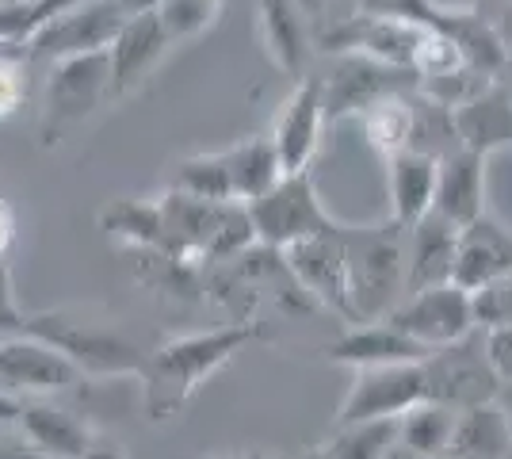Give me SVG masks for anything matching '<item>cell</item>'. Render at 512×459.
<instances>
[{
  "mask_svg": "<svg viewBox=\"0 0 512 459\" xmlns=\"http://www.w3.org/2000/svg\"><path fill=\"white\" fill-rule=\"evenodd\" d=\"M325 127H329L325 123V88H321V77L306 73L283 100L272 134H268L276 146L279 165H283V176L310 173V161L318 153Z\"/></svg>",
  "mask_w": 512,
  "mask_h": 459,
  "instance_id": "12",
  "label": "cell"
},
{
  "mask_svg": "<svg viewBox=\"0 0 512 459\" xmlns=\"http://www.w3.org/2000/svg\"><path fill=\"white\" fill-rule=\"evenodd\" d=\"M161 4H165V0H115V8H119L127 20H134V16H150V12H161Z\"/></svg>",
  "mask_w": 512,
  "mask_h": 459,
  "instance_id": "39",
  "label": "cell"
},
{
  "mask_svg": "<svg viewBox=\"0 0 512 459\" xmlns=\"http://www.w3.org/2000/svg\"><path fill=\"white\" fill-rule=\"evenodd\" d=\"M27 333V310L16 303V284H12V268L0 261V337H16Z\"/></svg>",
  "mask_w": 512,
  "mask_h": 459,
  "instance_id": "35",
  "label": "cell"
},
{
  "mask_svg": "<svg viewBox=\"0 0 512 459\" xmlns=\"http://www.w3.org/2000/svg\"><path fill=\"white\" fill-rule=\"evenodd\" d=\"M428 356V349H421L417 341H409L402 329H394L390 322H360L348 326L325 345V360L329 364H344L352 372L360 368H386V364H421Z\"/></svg>",
  "mask_w": 512,
  "mask_h": 459,
  "instance_id": "17",
  "label": "cell"
},
{
  "mask_svg": "<svg viewBox=\"0 0 512 459\" xmlns=\"http://www.w3.org/2000/svg\"><path fill=\"white\" fill-rule=\"evenodd\" d=\"M390 459H413V456H406L402 448H394V452H390Z\"/></svg>",
  "mask_w": 512,
  "mask_h": 459,
  "instance_id": "45",
  "label": "cell"
},
{
  "mask_svg": "<svg viewBox=\"0 0 512 459\" xmlns=\"http://www.w3.org/2000/svg\"><path fill=\"white\" fill-rule=\"evenodd\" d=\"M425 364V360H421ZM421 364H386V368H360L352 387L344 394L337 425H360V421H390L406 417L428 402V383Z\"/></svg>",
  "mask_w": 512,
  "mask_h": 459,
  "instance_id": "10",
  "label": "cell"
},
{
  "mask_svg": "<svg viewBox=\"0 0 512 459\" xmlns=\"http://www.w3.org/2000/svg\"><path fill=\"white\" fill-rule=\"evenodd\" d=\"M497 81H501V85L509 88V96H512V58H509V66H505V73H501V77H497Z\"/></svg>",
  "mask_w": 512,
  "mask_h": 459,
  "instance_id": "43",
  "label": "cell"
},
{
  "mask_svg": "<svg viewBox=\"0 0 512 459\" xmlns=\"http://www.w3.org/2000/svg\"><path fill=\"white\" fill-rule=\"evenodd\" d=\"M505 459H512V448H509V456H505Z\"/></svg>",
  "mask_w": 512,
  "mask_h": 459,
  "instance_id": "47",
  "label": "cell"
},
{
  "mask_svg": "<svg viewBox=\"0 0 512 459\" xmlns=\"http://www.w3.org/2000/svg\"><path fill=\"white\" fill-rule=\"evenodd\" d=\"M459 414L440 402H421L398 425V448L413 459H448Z\"/></svg>",
  "mask_w": 512,
  "mask_h": 459,
  "instance_id": "27",
  "label": "cell"
},
{
  "mask_svg": "<svg viewBox=\"0 0 512 459\" xmlns=\"http://www.w3.org/2000/svg\"><path fill=\"white\" fill-rule=\"evenodd\" d=\"M127 16L115 8V0H92V4H81L73 12H65L58 20H50L46 27H39L23 50L31 58V66H54V62H65V58H81V54H100V50H111V43L119 39Z\"/></svg>",
  "mask_w": 512,
  "mask_h": 459,
  "instance_id": "9",
  "label": "cell"
},
{
  "mask_svg": "<svg viewBox=\"0 0 512 459\" xmlns=\"http://www.w3.org/2000/svg\"><path fill=\"white\" fill-rule=\"evenodd\" d=\"M226 161H230V184H234V203L249 207L260 196H268L283 180V165L276 157V146L268 134H253L245 142H237L226 150Z\"/></svg>",
  "mask_w": 512,
  "mask_h": 459,
  "instance_id": "26",
  "label": "cell"
},
{
  "mask_svg": "<svg viewBox=\"0 0 512 459\" xmlns=\"http://www.w3.org/2000/svg\"><path fill=\"white\" fill-rule=\"evenodd\" d=\"M218 8H222V0H165L157 16L172 35V43H180V39L203 35L218 16Z\"/></svg>",
  "mask_w": 512,
  "mask_h": 459,
  "instance_id": "32",
  "label": "cell"
},
{
  "mask_svg": "<svg viewBox=\"0 0 512 459\" xmlns=\"http://www.w3.org/2000/svg\"><path fill=\"white\" fill-rule=\"evenodd\" d=\"M470 299H474V322H478L482 333L512 326V272L501 276V280H493L490 287L474 291Z\"/></svg>",
  "mask_w": 512,
  "mask_h": 459,
  "instance_id": "34",
  "label": "cell"
},
{
  "mask_svg": "<svg viewBox=\"0 0 512 459\" xmlns=\"http://www.w3.org/2000/svg\"><path fill=\"white\" fill-rule=\"evenodd\" d=\"M386 322L394 329H402L409 341H417L428 352L448 349V345L463 341L478 329L474 299L459 284H440L428 287V291H417V295H406L390 310Z\"/></svg>",
  "mask_w": 512,
  "mask_h": 459,
  "instance_id": "8",
  "label": "cell"
},
{
  "mask_svg": "<svg viewBox=\"0 0 512 459\" xmlns=\"http://www.w3.org/2000/svg\"><path fill=\"white\" fill-rule=\"evenodd\" d=\"M283 257L291 264V272L299 276V284L306 287V295L321 310L356 326L352 295H348V264H344V226L333 234H318V238H306L291 249H283Z\"/></svg>",
  "mask_w": 512,
  "mask_h": 459,
  "instance_id": "13",
  "label": "cell"
},
{
  "mask_svg": "<svg viewBox=\"0 0 512 459\" xmlns=\"http://www.w3.org/2000/svg\"><path fill=\"white\" fill-rule=\"evenodd\" d=\"M306 4H314V8H318V4H325V0H306Z\"/></svg>",
  "mask_w": 512,
  "mask_h": 459,
  "instance_id": "46",
  "label": "cell"
},
{
  "mask_svg": "<svg viewBox=\"0 0 512 459\" xmlns=\"http://www.w3.org/2000/svg\"><path fill=\"white\" fill-rule=\"evenodd\" d=\"M20 433L27 444H35L39 452L54 459H85L100 444L88 421L62 406H50L46 398H23Z\"/></svg>",
  "mask_w": 512,
  "mask_h": 459,
  "instance_id": "21",
  "label": "cell"
},
{
  "mask_svg": "<svg viewBox=\"0 0 512 459\" xmlns=\"http://www.w3.org/2000/svg\"><path fill=\"white\" fill-rule=\"evenodd\" d=\"M482 341H486V360H490L497 383H509L512 387V326L486 329Z\"/></svg>",
  "mask_w": 512,
  "mask_h": 459,
  "instance_id": "36",
  "label": "cell"
},
{
  "mask_svg": "<svg viewBox=\"0 0 512 459\" xmlns=\"http://www.w3.org/2000/svg\"><path fill=\"white\" fill-rule=\"evenodd\" d=\"M256 341H268L260 322H226V326L180 333V337L161 341L138 375L150 421H157V425L172 421L214 372H222L237 352L256 345Z\"/></svg>",
  "mask_w": 512,
  "mask_h": 459,
  "instance_id": "1",
  "label": "cell"
},
{
  "mask_svg": "<svg viewBox=\"0 0 512 459\" xmlns=\"http://www.w3.org/2000/svg\"><path fill=\"white\" fill-rule=\"evenodd\" d=\"M77 383H85V372L46 345L43 337L16 333V337H0V391L12 398H46V394L73 391Z\"/></svg>",
  "mask_w": 512,
  "mask_h": 459,
  "instance_id": "11",
  "label": "cell"
},
{
  "mask_svg": "<svg viewBox=\"0 0 512 459\" xmlns=\"http://www.w3.org/2000/svg\"><path fill=\"white\" fill-rule=\"evenodd\" d=\"M421 368H425L428 402H440L455 414L497 402V394H501V383L486 360V341L478 333H470L448 349L428 352Z\"/></svg>",
  "mask_w": 512,
  "mask_h": 459,
  "instance_id": "7",
  "label": "cell"
},
{
  "mask_svg": "<svg viewBox=\"0 0 512 459\" xmlns=\"http://www.w3.org/2000/svg\"><path fill=\"white\" fill-rule=\"evenodd\" d=\"M85 459H123V452H119V448H111V444H96Z\"/></svg>",
  "mask_w": 512,
  "mask_h": 459,
  "instance_id": "41",
  "label": "cell"
},
{
  "mask_svg": "<svg viewBox=\"0 0 512 459\" xmlns=\"http://www.w3.org/2000/svg\"><path fill=\"white\" fill-rule=\"evenodd\" d=\"M459 253V226L440 219L436 211L406 230V295L451 284Z\"/></svg>",
  "mask_w": 512,
  "mask_h": 459,
  "instance_id": "18",
  "label": "cell"
},
{
  "mask_svg": "<svg viewBox=\"0 0 512 459\" xmlns=\"http://www.w3.org/2000/svg\"><path fill=\"white\" fill-rule=\"evenodd\" d=\"M413 96H417V92L394 96V100H383L379 108H371L360 115L363 138H367V146L379 153L383 161L406 153L409 142H413Z\"/></svg>",
  "mask_w": 512,
  "mask_h": 459,
  "instance_id": "28",
  "label": "cell"
},
{
  "mask_svg": "<svg viewBox=\"0 0 512 459\" xmlns=\"http://www.w3.org/2000/svg\"><path fill=\"white\" fill-rule=\"evenodd\" d=\"M0 459H54L39 452L35 444H27V440H0Z\"/></svg>",
  "mask_w": 512,
  "mask_h": 459,
  "instance_id": "38",
  "label": "cell"
},
{
  "mask_svg": "<svg viewBox=\"0 0 512 459\" xmlns=\"http://www.w3.org/2000/svg\"><path fill=\"white\" fill-rule=\"evenodd\" d=\"M398 425H402V417L337 425L333 437L325 440L321 448H325L329 459H390V452L398 448Z\"/></svg>",
  "mask_w": 512,
  "mask_h": 459,
  "instance_id": "30",
  "label": "cell"
},
{
  "mask_svg": "<svg viewBox=\"0 0 512 459\" xmlns=\"http://www.w3.org/2000/svg\"><path fill=\"white\" fill-rule=\"evenodd\" d=\"M172 192L207 199V203H234V184H230V161L222 153H195L184 157L172 169Z\"/></svg>",
  "mask_w": 512,
  "mask_h": 459,
  "instance_id": "29",
  "label": "cell"
},
{
  "mask_svg": "<svg viewBox=\"0 0 512 459\" xmlns=\"http://www.w3.org/2000/svg\"><path fill=\"white\" fill-rule=\"evenodd\" d=\"M12 245H16V211H12L8 199L0 196V261H8Z\"/></svg>",
  "mask_w": 512,
  "mask_h": 459,
  "instance_id": "37",
  "label": "cell"
},
{
  "mask_svg": "<svg viewBox=\"0 0 512 459\" xmlns=\"http://www.w3.org/2000/svg\"><path fill=\"white\" fill-rule=\"evenodd\" d=\"M20 410H23L20 398H12L8 391H0V425H20Z\"/></svg>",
  "mask_w": 512,
  "mask_h": 459,
  "instance_id": "40",
  "label": "cell"
},
{
  "mask_svg": "<svg viewBox=\"0 0 512 459\" xmlns=\"http://www.w3.org/2000/svg\"><path fill=\"white\" fill-rule=\"evenodd\" d=\"M31 77V58L20 43L0 46V119L16 115L27 100V81Z\"/></svg>",
  "mask_w": 512,
  "mask_h": 459,
  "instance_id": "33",
  "label": "cell"
},
{
  "mask_svg": "<svg viewBox=\"0 0 512 459\" xmlns=\"http://www.w3.org/2000/svg\"><path fill=\"white\" fill-rule=\"evenodd\" d=\"M436 180L440 161L428 153L406 150L386 161V188H390V219L413 230L421 219L432 215L436 203Z\"/></svg>",
  "mask_w": 512,
  "mask_h": 459,
  "instance_id": "22",
  "label": "cell"
},
{
  "mask_svg": "<svg viewBox=\"0 0 512 459\" xmlns=\"http://www.w3.org/2000/svg\"><path fill=\"white\" fill-rule=\"evenodd\" d=\"M230 459H264L260 452H241V456H230Z\"/></svg>",
  "mask_w": 512,
  "mask_h": 459,
  "instance_id": "44",
  "label": "cell"
},
{
  "mask_svg": "<svg viewBox=\"0 0 512 459\" xmlns=\"http://www.w3.org/2000/svg\"><path fill=\"white\" fill-rule=\"evenodd\" d=\"M512 272V226L497 219V215H482L470 226L459 230V253H455V276L451 284H459L463 291H482L493 280Z\"/></svg>",
  "mask_w": 512,
  "mask_h": 459,
  "instance_id": "15",
  "label": "cell"
},
{
  "mask_svg": "<svg viewBox=\"0 0 512 459\" xmlns=\"http://www.w3.org/2000/svg\"><path fill=\"white\" fill-rule=\"evenodd\" d=\"M104 104H111V54L107 50L54 62L46 73L43 115H39L43 146H58L65 134L77 131Z\"/></svg>",
  "mask_w": 512,
  "mask_h": 459,
  "instance_id": "4",
  "label": "cell"
},
{
  "mask_svg": "<svg viewBox=\"0 0 512 459\" xmlns=\"http://www.w3.org/2000/svg\"><path fill=\"white\" fill-rule=\"evenodd\" d=\"M256 27H260V46L272 58V66L299 85L310 66V31L302 20V4L299 0H256Z\"/></svg>",
  "mask_w": 512,
  "mask_h": 459,
  "instance_id": "19",
  "label": "cell"
},
{
  "mask_svg": "<svg viewBox=\"0 0 512 459\" xmlns=\"http://www.w3.org/2000/svg\"><path fill=\"white\" fill-rule=\"evenodd\" d=\"M448 4L440 0H356V16H375V20H402L413 27H432L444 31L451 20Z\"/></svg>",
  "mask_w": 512,
  "mask_h": 459,
  "instance_id": "31",
  "label": "cell"
},
{
  "mask_svg": "<svg viewBox=\"0 0 512 459\" xmlns=\"http://www.w3.org/2000/svg\"><path fill=\"white\" fill-rule=\"evenodd\" d=\"M321 88H325V123L333 127L341 119H360L363 111L379 108L383 100L417 92V77L409 69L383 66L363 54H337L333 69L321 77Z\"/></svg>",
  "mask_w": 512,
  "mask_h": 459,
  "instance_id": "6",
  "label": "cell"
},
{
  "mask_svg": "<svg viewBox=\"0 0 512 459\" xmlns=\"http://www.w3.org/2000/svg\"><path fill=\"white\" fill-rule=\"evenodd\" d=\"M348 295L360 322H383L406 299V226L386 215L375 226H344Z\"/></svg>",
  "mask_w": 512,
  "mask_h": 459,
  "instance_id": "3",
  "label": "cell"
},
{
  "mask_svg": "<svg viewBox=\"0 0 512 459\" xmlns=\"http://www.w3.org/2000/svg\"><path fill=\"white\" fill-rule=\"evenodd\" d=\"M451 115H455L459 150L493 157L497 150L512 146V96L501 81H493L486 92H478L474 100H467Z\"/></svg>",
  "mask_w": 512,
  "mask_h": 459,
  "instance_id": "23",
  "label": "cell"
},
{
  "mask_svg": "<svg viewBox=\"0 0 512 459\" xmlns=\"http://www.w3.org/2000/svg\"><path fill=\"white\" fill-rule=\"evenodd\" d=\"M172 35L165 31V23L157 12L150 16H134L123 23L119 39L111 43V100H123L134 88L150 77L153 69L161 66V58L169 54Z\"/></svg>",
  "mask_w": 512,
  "mask_h": 459,
  "instance_id": "16",
  "label": "cell"
},
{
  "mask_svg": "<svg viewBox=\"0 0 512 459\" xmlns=\"http://www.w3.org/2000/svg\"><path fill=\"white\" fill-rule=\"evenodd\" d=\"M425 27L402 20H375V16H348L333 31L321 35V46L333 54H363L383 66H398L413 73V54L421 46Z\"/></svg>",
  "mask_w": 512,
  "mask_h": 459,
  "instance_id": "14",
  "label": "cell"
},
{
  "mask_svg": "<svg viewBox=\"0 0 512 459\" xmlns=\"http://www.w3.org/2000/svg\"><path fill=\"white\" fill-rule=\"evenodd\" d=\"M27 333L43 337L46 345L65 352L85 375L111 379V375H142L153 349H142L123 318L100 306H62V310H43L27 314Z\"/></svg>",
  "mask_w": 512,
  "mask_h": 459,
  "instance_id": "2",
  "label": "cell"
},
{
  "mask_svg": "<svg viewBox=\"0 0 512 459\" xmlns=\"http://www.w3.org/2000/svg\"><path fill=\"white\" fill-rule=\"evenodd\" d=\"M279 459H329V456H325V448H306V452H287V456Z\"/></svg>",
  "mask_w": 512,
  "mask_h": 459,
  "instance_id": "42",
  "label": "cell"
},
{
  "mask_svg": "<svg viewBox=\"0 0 512 459\" xmlns=\"http://www.w3.org/2000/svg\"><path fill=\"white\" fill-rule=\"evenodd\" d=\"M486 161L482 153L455 150L440 161V180H436V203L432 211L451 226H470L486 215Z\"/></svg>",
  "mask_w": 512,
  "mask_h": 459,
  "instance_id": "20",
  "label": "cell"
},
{
  "mask_svg": "<svg viewBox=\"0 0 512 459\" xmlns=\"http://www.w3.org/2000/svg\"><path fill=\"white\" fill-rule=\"evenodd\" d=\"M512 448V417L501 402L463 410L455 421L448 459H505Z\"/></svg>",
  "mask_w": 512,
  "mask_h": 459,
  "instance_id": "24",
  "label": "cell"
},
{
  "mask_svg": "<svg viewBox=\"0 0 512 459\" xmlns=\"http://www.w3.org/2000/svg\"><path fill=\"white\" fill-rule=\"evenodd\" d=\"M249 219H253L256 241L268 245V249H291L306 238H318V234H333L341 230L344 222H337L318 199V188H314V176L310 173H295L283 176L268 196H260L256 203L245 207Z\"/></svg>",
  "mask_w": 512,
  "mask_h": 459,
  "instance_id": "5",
  "label": "cell"
},
{
  "mask_svg": "<svg viewBox=\"0 0 512 459\" xmlns=\"http://www.w3.org/2000/svg\"><path fill=\"white\" fill-rule=\"evenodd\" d=\"M100 230L130 253H146V249L165 253V219L157 199H111L100 211Z\"/></svg>",
  "mask_w": 512,
  "mask_h": 459,
  "instance_id": "25",
  "label": "cell"
}]
</instances>
